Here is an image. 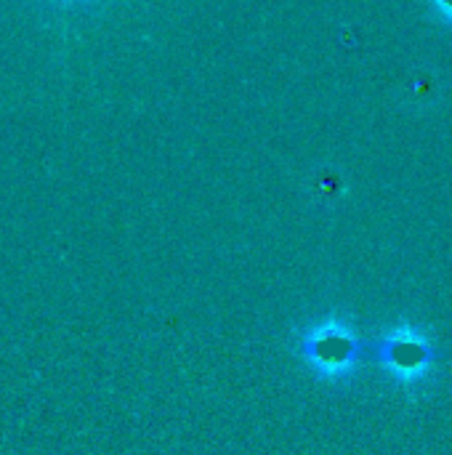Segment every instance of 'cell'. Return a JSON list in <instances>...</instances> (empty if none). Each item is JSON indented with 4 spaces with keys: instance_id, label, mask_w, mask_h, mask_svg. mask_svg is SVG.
Masks as SVG:
<instances>
[{
    "instance_id": "obj_1",
    "label": "cell",
    "mask_w": 452,
    "mask_h": 455,
    "mask_svg": "<svg viewBox=\"0 0 452 455\" xmlns=\"http://www.w3.org/2000/svg\"><path fill=\"white\" fill-rule=\"evenodd\" d=\"M370 341L362 339L346 309H328L293 328L290 349L309 373L328 387H349L368 355Z\"/></svg>"
},
{
    "instance_id": "obj_2",
    "label": "cell",
    "mask_w": 452,
    "mask_h": 455,
    "mask_svg": "<svg viewBox=\"0 0 452 455\" xmlns=\"http://www.w3.org/2000/svg\"><path fill=\"white\" fill-rule=\"evenodd\" d=\"M370 360L402 389L418 392L434 381L437 368L448 360L432 331L413 317L392 320L368 347Z\"/></svg>"
},
{
    "instance_id": "obj_3",
    "label": "cell",
    "mask_w": 452,
    "mask_h": 455,
    "mask_svg": "<svg viewBox=\"0 0 452 455\" xmlns=\"http://www.w3.org/2000/svg\"><path fill=\"white\" fill-rule=\"evenodd\" d=\"M432 8L437 11L440 19H445L448 24H452V0H429Z\"/></svg>"
},
{
    "instance_id": "obj_4",
    "label": "cell",
    "mask_w": 452,
    "mask_h": 455,
    "mask_svg": "<svg viewBox=\"0 0 452 455\" xmlns=\"http://www.w3.org/2000/svg\"><path fill=\"white\" fill-rule=\"evenodd\" d=\"M53 5H59V8H85L91 0H51Z\"/></svg>"
}]
</instances>
